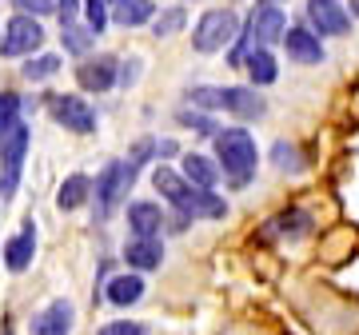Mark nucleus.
Here are the masks:
<instances>
[{
	"label": "nucleus",
	"instance_id": "obj_12",
	"mask_svg": "<svg viewBox=\"0 0 359 335\" xmlns=\"http://www.w3.org/2000/svg\"><path fill=\"white\" fill-rule=\"evenodd\" d=\"M124 264L132 271H156L164 264V244H160V235H132L128 244H124Z\"/></svg>",
	"mask_w": 359,
	"mask_h": 335
},
{
	"label": "nucleus",
	"instance_id": "obj_3",
	"mask_svg": "<svg viewBox=\"0 0 359 335\" xmlns=\"http://www.w3.org/2000/svg\"><path fill=\"white\" fill-rule=\"evenodd\" d=\"M236 36H240V20H236V13H231V8H212V13H204L200 20H196L192 48L204 52V56H212V52H224Z\"/></svg>",
	"mask_w": 359,
	"mask_h": 335
},
{
	"label": "nucleus",
	"instance_id": "obj_7",
	"mask_svg": "<svg viewBox=\"0 0 359 335\" xmlns=\"http://www.w3.org/2000/svg\"><path fill=\"white\" fill-rule=\"evenodd\" d=\"M308 28L316 36H347L351 32V13L339 0H308Z\"/></svg>",
	"mask_w": 359,
	"mask_h": 335
},
{
	"label": "nucleus",
	"instance_id": "obj_29",
	"mask_svg": "<svg viewBox=\"0 0 359 335\" xmlns=\"http://www.w3.org/2000/svg\"><path fill=\"white\" fill-rule=\"evenodd\" d=\"M13 8L16 13H25V16H48V13H56V0H13Z\"/></svg>",
	"mask_w": 359,
	"mask_h": 335
},
{
	"label": "nucleus",
	"instance_id": "obj_21",
	"mask_svg": "<svg viewBox=\"0 0 359 335\" xmlns=\"http://www.w3.org/2000/svg\"><path fill=\"white\" fill-rule=\"evenodd\" d=\"M60 40H65V52H72V56H88L92 44H96V32H92L88 25H60Z\"/></svg>",
	"mask_w": 359,
	"mask_h": 335
},
{
	"label": "nucleus",
	"instance_id": "obj_22",
	"mask_svg": "<svg viewBox=\"0 0 359 335\" xmlns=\"http://www.w3.org/2000/svg\"><path fill=\"white\" fill-rule=\"evenodd\" d=\"M60 72V56H52V52H40V56H28L25 68H20V76L28 84H40V80H52Z\"/></svg>",
	"mask_w": 359,
	"mask_h": 335
},
{
	"label": "nucleus",
	"instance_id": "obj_10",
	"mask_svg": "<svg viewBox=\"0 0 359 335\" xmlns=\"http://www.w3.org/2000/svg\"><path fill=\"white\" fill-rule=\"evenodd\" d=\"M120 80V64L116 56H84L76 64V84L84 92H108Z\"/></svg>",
	"mask_w": 359,
	"mask_h": 335
},
{
	"label": "nucleus",
	"instance_id": "obj_36",
	"mask_svg": "<svg viewBox=\"0 0 359 335\" xmlns=\"http://www.w3.org/2000/svg\"><path fill=\"white\" fill-rule=\"evenodd\" d=\"M256 4H287V0H256Z\"/></svg>",
	"mask_w": 359,
	"mask_h": 335
},
{
	"label": "nucleus",
	"instance_id": "obj_27",
	"mask_svg": "<svg viewBox=\"0 0 359 335\" xmlns=\"http://www.w3.org/2000/svg\"><path fill=\"white\" fill-rule=\"evenodd\" d=\"M80 8H84V25L100 36L104 28H108V20H112V16H108V0H84Z\"/></svg>",
	"mask_w": 359,
	"mask_h": 335
},
{
	"label": "nucleus",
	"instance_id": "obj_24",
	"mask_svg": "<svg viewBox=\"0 0 359 335\" xmlns=\"http://www.w3.org/2000/svg\"><path fill=\"white\" fill-rule=\"evenodd\" d=\"M152 184H156V192L164 196V200H176V196H180V188H184L188 180L180 176L176 168H164V164H160V168L152 172Z\"/></svg>",
	"mask_w": 359,
	"mask_h": 335
},
{
	"label": "nucleus",
	"instance_id": "obj_23",
	"mask_svg": "<svg viewBox=\"0 0 359 335\" xmlns=\"http://www.w3.org/2000/svg\"><path fill=\"white\" fill-rule=\"evenodd\" d=\"M184 25H188V13H184V8H164L160 16H152V32H156V40L176 36V32H180Z\"/></svg>",
	"mask_w": 359,
	"mask_h": 335
},
{
	"label": "nucleus",
	"instance_id": "obj_37",
	"mask_svg": "<svg viewBox=\"0 0 359 335\" xmlns=\"http://www.w3.org/2000/svg\"><path fill=\"white\" fill-rule=\"evenodd\" d=\"M108 4H116V0H108Z\"/></svg>",
	"mask_w": 359,
	"mask_h": 335
},
{
	"label": "nucleus",
	"instance_id": "obj_2",
	"mask_svg": "<svg viewBox=\"0 0 359 335\" xmlns=\"http://www.w3.org/2000/svg\"><path fill=\"white\" fill-rule=\"evenodd\" d=\"M140 176V168L128 164V160H112V164L104 168L96 184H92V216L96 219H108L120 207V200L132 192V184Z\"/></svg>",
	"mask_w": 359,
	"mask_h": 335
},
{
	"label": "nucleus",
	"instance_id": "obj_34",
	"mask_svg": "<svg viewBox=\"0 0 359 335\" xmlns=\"http://www.w3.org/2000/svg\"><path fill=\"white\" fill-rule=\"evenodd\" d=\"M156 156H176V144H172V140H160V144H156Z\"/></svg>",
	"mask_w": 359,
	"mask_h": 335
},
{
	"label": "nucleus",
	"instance_id": "obj_31",
	"mask_svg": "<svg viewBox=\"0 0 359 335\" xmlns=\"http://www.w3.org/2000/svg\"><path fill=\"white\" fill-rule=\"evenodd\" d=\"M180 124H188V128H196V132H204V136H216V124L208 116H200V112H180Z\"/></svg>",
	"mask_w": 359,
	"mask_h": 335
},
{
	"label": "nucleus",
	"instance_id": "obj_19",
	"mask_svg": "<svg viewBox=\"0 0 359 335\" xmlns=\"http://www.w3.org/2000/svg\"><path fill=\"white\" fill-rule=\"evenodd\" d=\"M88 200H92V180L84 172H72V176L60 184V192H56V207H60V212H76V207H84Z\"/></svg>",
	"mask_w": 359,
	"mask_h": 335
},
{
	"label": "nucleus",
	"instance_id": "obj_26",
	"mask_svg": "<svg viewBox=\"0 0 359 335\" xmlns=\"http://www.w3.org/2000/svg\"><path fill=\"white\" fill-rule=\"evenodd\" d=\"M188 104H196L200 112H219V108H224V88H208V84H200V88L188 92Z\"/></svg>",
	"mask_w": 359,
	"mask_h": 335
},
{
	"label": "nucleus",
	"instance_id": "obj_1",
	"mask_svg": "<svg viewBox=\"0 0 359 335\" xmlns=\"http://www.w3.org/2000/svg\"><path fill=\"white\" fill-rule=\"evenodd\" d=\"M212 140H216V164H219V172H224L236 188H244V184L256 176V164H259L256 136H252L248 128H219Z\"/></svg>",
	"mask_w": 359,
	"mask_h": 335
},
{
	"label": "nucleus",
	"instance_id": "obj_32",
	"mask_svg": "<svg viewBox=\"0 0 359 335\" xmlns=\"http://www.w3.org/2000/svg\"><path fill=\"white\" fill-rule=\"evenodd\" d=\"M76 13H80V0H56V16H60V25H76Z\"/></svg>",
	"mask_w": 359,
	"mask_h": 335
},
{
	"label": "nucleus",
	"instance_id": "obj_17",
	"mask_svg": "<svg viewBox=\"0 0 359 335\" xmlns=\"http://www.w3.org/2000/svg\"><path fill=\"white\" fill-rule=\"evenodd\" d=\"M244 68H248L252 88H268V84H276V76H280V60L271 56V48H252L244 56Z\"/></svg>",
	"mask_w": 359,
	"mask_h": 335
},
{
	"label": "nucleus",
	"instance_id": "obj_33",
	"mask_svg": "<svg viewBox=\"0 0 359 335\" xmlns=\"http://www.w3.org/2000/svg\"><path fill=\"white\" fill-rule=\"evenodd\" d=\"M136 76H140V60H128V64H120V80H116V84L132 88V84H136Z\"/></svg>",
	"mask_w": 359,
	"mask_h": 335
},
{
	"label": "nucleus",
	"instance_id": "obj_5",
	"mask_svg": "<svg viewBox=\"0 0 359 335\" xmlns=\"http://www.w3.org/2000/svg\"><path fill=\"white\" fill-rule=\"evenodd\" d=\"M28 156V124H16L4 140H0V196H13L25 172Z\"/></svg>",
	"mask_w": 359,
	"mask_h": 335
},
{
	"label": "nucleus",
	"instance_id": "obj_4",
	"mask_svg": "<svg viewBox=\"0 0 359 335\" xmlns=\"http://www.w3.org/2000/svg\"><path fill=\"white\" fill-rule=\"evenodd\" d=\"M40 44H44V28H40L36 16H25L16 13L4 32H0V56L4 60H20V56H36Z\"/></svg>",
	"mask_w": 359,
	"mask_h": 335
},
{
	"label": "nucleus",
	"instance_id": "obj_11",
	"mask_svg": "<svg viewBox=\"0 0 359 335\" xmlns=\"http://www.w3.org/2000/svg\"><path fill=\"white\" fill-rule=\"evenodd\" d=\"M32 256H36V224L25 219V224H20V232L4 244V268L13 271V275H20V271L32 268Z\"/></svg>",
	"mask_w": 359,
	"mask_h": 335
},
{
	"label": "nucleus",
	"instance_id": "obj_9",
	"mask_svg": "<svg viewBox=\"0 0 359 335\" xmlns=\"http://www.w3.org/2000/svg\"><path fill=\"white\" fill-rule=\"evenodd\" d=\"M283 52H287V60H295V64H323V40L311 32L308 25H292L287 32H283Z\"/></svg>",
	"mask_w": 359,
	"mask_h": 335
},
{
	"label": "nucleus",
	"instance_id": "obj_8",
	"mask_svg": "<svg viewBox=\"0 0 359 335\" xmlns=\"http://www.w3.org/2000/svg\"><path fill=\"white\" fill-rule=\"evenodd\" d=\"M52 120H56L60 128L76 132V136L96 132V112H92V104L84 100V96H56V100H52Z\"/></svg>",
	"mask_w": 359,
	"mask_h": 335
},
{
	"label": "nucleus",
	"instance_id": "obj_25",
	"mask_svg": "<svg viewBox=\"0 0 359 335\" xmlns=\"http://www.w3.org/2000/svg\"><path fill=\"white\" fill-rule=\"evenodd\" d=\"M16 116H20V96L16 92H0V140L20 124Z\"/></svg>",
	"mask_w": 359,
	"mask_h": 335
},
{
	"label": "nucleus",
	"instance_id": "obj_6",
	"mask_svg": "<svg viewBox=\"0 0 359 335\" xmlns=\"http://www.w3.org/2000/svg\"><path fill=\"white\" fill-rule=\"evenodd\" d=\"M180 216L188 219H224L228 216V200H219L212 188H196V184H184L176 200H168Z\"/></svg>",
	"mask_w": 359,
	"mask_h": 335
},
{
	"label": "nucleus",
	"instance_id": "obj_38",
	"mask_svg": "<svg viewBox=\"0 0 359 335\" xmlns=\"http://www.w3.org/2000/svg\"><path fill=\"white\" fill-rule=\"evenodd\" d=\"M4 335H13V331H4Z\"/></svg>",
	"mask_w": 359,
	"mask_h": 335
},
{
	"label": "nucleus",
	"instance_id": "obj_28",
	"mask_svg": "<svg viewBox=\"0 0 359 335\" xmlns=\"http://www.w3.org/2000/svg\"><path fill=\"white\" fill-rule=\"evenodd\" d=\"M271 160H276V168H283V172H304V160L295 152V144H287V140H280L271 148Z\"/></svg>",
	"mask_w": 359,
	"mask_h": 335
},
{
	"label": "nucleus",
	"instance_id": "obj_18",
	"mask_svg": "<svg viewBox=\"0 0 359 335\" xmlns=\"http://www.w3.org/2000/svg\"><path fill=\"white\" fill-rule=\"evenodd\" d=\"M180 168H184V180L196 184V188H216L219 176H224L216 168V160H208V156H200V152H188L180 160Z\"/></svg>",
	"mask_w": 359,
	"mask_h": 335
},
{
	"label": "nucleus",
	"instance_id": "obj_30",
	"mask_svg": "<svg viewBox=\"0 0 359 335\" xmlns=\"http://www.w3.org/2000/svg\"><path fill=\"white\" fill-rule=\"evenodd\" d=\"M144 331H148V327L136 323V320H112V323L100 327V335H144Z\"/></svg>",
	"mask_w": 359,
	"mask_h": 335
},
{
	"label": "nucleus",
	"instance_id": "obj_16",
	"mask_svg": "<svg viewBox=\"0 0 359 335\" xmlns=\"http://www.w3.org/2000/svg\"><path fill=\"white\" fill-rule=\"evenodd\" d=\"M104 296H108V303H116V308H132V303H140L144 299L140 271H124V275L108 280V284H104Z\"/></svg>",
	"mask_w": 359,
	"mask_h": 335
},
{
	"label": "nucleus",
	"instance_id": "obj_35",
	"mask_svg": "<svg viewBox=\"0 0 359 335\" xmlns=\"http://www.w3.org/2000/svg\"><path fill=\"white\" fill-rule=\"evenodd\" d=\"M347 13H351V16H359V0H351V4H347Z\"/></svg>",
	"mask_w": 359,
	"mask_h": 335
},
{
	"label": "nucleus",
	"instance_id": "obj_20",
	"mask_svg": "<svg viewBox=\"0 0 359 335\" xmlns=\"http://www.w3.org/2000/svg\"><path fill=\"white\" fill-rule=\"evenodd\" d=\"M152 16H156L152 0H116V8H112V20L120 28H140V25H148Z\"/></svg>",
	"mask_w": 359,
	"mask_h": 335
},
{
	"label": "nucleus",
	"instance_id": "obj_15",
	"mask_svg": "<svg viewBox=\"0 0 359 335\" xmlns=\"http://www.w3.org/2000/svg\"><path fill=\"white\" fill-rule=\"evenodd\" d=\"M164 224H168V216H164V207L160 204H152V200H132L128 204V228L136 235L164 232Z\"/></svg>",
	"mask_w": 359,
	"mask_h": 335
},
{
	"label": "nucleus",
	"instance_id": "obj_14",
	"mask_svg": "<svg viewBox=\"0 0 359 335\" xmlns=\"http://www.w3.org/2000/svg\"><path fill=\"white\" fill-rule=\"evenodd\" d=\"M72 320H76V308L68 299H52L48 308L32 320V335H68L72 331Z\"/></svg>",
	"mask_w": 359,
	"mask_h": 335
},
{
	"label": "nucleus",
	"instance_id": "obj_13",
	"mask_svg": "<svg viewBox=\"0 0 359 335\" xmlns=\"http://www.w3.org/2000/svg\"><path fill=\"white\" fill-rule=\"evenodd\" d=\"M224 112H231L236 120H259L268 112V100L252 84H236V88H224Z\"/></svg>",
	"mask_w": 359,
	"mask_h": 335
}]
</instances>
